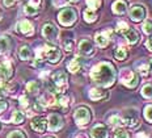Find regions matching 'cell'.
I'll use <instances>...</instances> for the list:
<instances>
[{"label": "cell", "instance_id": "cell-1", "mask_svg": "<svg viewBox=\"0 0 152 138\" xmlns=\"http://www.w3.org/2000/svg\"><path fill=\"white\" fill-rule=\"evenodd\" d=\"M91 78L94 80L99 86L109 87L114 83L115 79V70L114 66L109 62H101L96 65L91 71Z\"/></svg>", "mask_w": 152, "mask_h": 138}, {"label": "cell", "instance_id": "cell-2", "mask_svg": "<svg viewBox=\"0 0 152 138\" xmlns=\"http://www.w3.org/2000/svg\"><path fill=\"white\" fill-rule=\"evenodd\" d=\"M51 84L53 87H49L50 91L55 92V94H61L67 88V75L63 71L55 72L51 78Z\"/></svg>", "mask_w": 152, "mask_h": 138}, {"label": "cell", "instance_id": "cell-3", "mask_svg": "<svg viewBox=\"0 0 152 138\" xmlns=\"http://www.w3.org/2000/svg\"><path fill=\"white\" fill-rule=\"evenodd\" d=\"M119 80H121L122 84H125L126 87H129V88H134L135 86L138 84L137 74L129 69H123L122 71L119 72Z\"/></svg>", "mask_w": 152, "mask_h": 138}, {"label": "cell", "instance_id": "cell-4", "mask_svg": "<svg viewBox=\"0 0 152 138\" xmlns=\"http://www.w3.org/2000/svg\"><path fill=\"white\" fill-rule=\"evenodd\" d=\"M58 20H59V22H61L62 25H64V27H69V25H72L75 22V20H76V12L72 8H66V9H63L61 13H59Z\"/></svg>", "mask_w": 152, "mask_h": 138}, {"label": "cell", "instance_id": "cell-5", "mask_svg": "<svg viewBox=\"0 0 152 138\" xmlns=\"http://www.w3.org/2000/svg\"><path fill=\"white\" fill-rule=\"evenodd\" d=\"M42 53H43V58H47V61L51 63H58L62 58L61 50L55 46H45Z\"/></svg>", "mask_w": 152, "mask_h": 138}, {"label": "cell", "instance_id": "cell-6", "mask_svg": "<svg viewBox=\"0 0 152 138\" xmlns=\"http://www.w3.org/2000/svg\"><path fill=\"white\" fill-rule=\"evenodd\" d=\"M74 118L77 125H85L91 121V112L88 108H79L75 111Z\"/></svg>", "mask_w": 152, "mask_h": 138}, {"label": "cell", "instance_id": "cell-7", "mask_svg": "<svg viewBox=\"0 0 152 138\" xmlns=\"http://www.w3.org/2000/svg\"><path fill=\"white\" fill-rule=\"evenodd\" d=\"M42 36L47 38L49 41H56L58 38V29L55 28V25L53 24H45L42 28Z\"/></svg>", "mask_w": 152, "mask_h": 138}, {"label": "cell", "instance_id": "cell-8", "mask_svg": "<svg viewBox=\"0 0 152 138\" xmlns=\"http://www.w3.org/2000/svg\"><path fill=\"white\" fill-rule=\"evenodd\" d=\"M47 124H49V129L50 130L56 131V130H59L63 126V120H62V117L59 116V114H51V116L49 117Z\"/></svg>", "mask_w": 152, "mask_h": 138}, {"label": "cell", "instance_id": "cell-9", "mask_svg": "<svg viewBox=\"0 0 152 138\" xmlns=\"http://www.w3.org/2000/svg\"><path fill=\"white\" fill-rule=\"evenodd\" d=\"M47 128V121L42 117H37L31 121V129L36 130L37 133H43Z\"/></svg>", "mask_w": 152, "mask_h": 138}, {"label": "cell", "instance_id": "cell-10", "mask_svg": "<svg viewBox=\"0 0 152 138\" xmlns=\"http://www.w3.org/2000/svg\"><path fill=\"white\" fill-rule=\"evenodd\" d=\"M130 16H131V18L134 21H140L144 18L145 11L142 5H134V7L131 8V11H130Z\"/></svg>", "mask_w": 152, "mask_h": 138}, {"label": "cell", "instance_id": "cell-11", "mask_svg": "<svg viewBox=\"0 0 152 138\" xmlns=\"http://www.w3.org/2000/svg\"><path fill=\"white\" fill-rule=\"evenodd\" d=\"M79 51H80L83 55H92L94 51L93 44H92L89 40H83L79 44Z\"/></svg>", "mask_w": 152, "mask_h": 138}, {"label": "cell", "instance_id": "cell-12", "mask_svg": "<svg viewBox=\"0 0 152 138\" xmlns=\"http://www.w3.org/2000/svg\"><path fill=\"white\" fill-rule=\"evenodd\" d=\"M93 138H107V129L105 125H96L91 131Z\"/></svg>", "mask_w": 152, "mask_h": 138}, {"label": "cell", "instance_id": "cell-13", "mask_svg": "<svg viewBox=\"0 0 152 138\" xmlns=\"http://www.w3.org/2000/svg\"><path fill=\"white\" fill-rule=\"evenodd\" d=\"M18 28V32H21L23 34H25V36H30V34H33V25H31L30 21L28 20H23L18 22L17 25Z\"/></svg>", "mask_w": 152, "mask_h": 138}, {"label": "cell", "instance_id": "cell-14", "mask_svg": "<svg viewBox=\"0 0 152 138\" xmlns=\"http://www.w3.org/2000/svg\"><path fill=\"white\" fill-rule=\"evenodd\" d=\"M12 76V65L9 62H3L0 65V78L9 79Z\"/></svg>", "mask_w": 152, "mask_h": 138}, {"label": "cell", "instance_id": "cell-15", "mask_svg": "<svg viewBox=\"0 0 152 138\" xmlns=\"http://www.w3.org/2000/svg\"><path fill=\"white\" fill-rule=\"evenodd\" d=\"M121 32H122L123 37H125L130 44H135V42H137V41L139 40L138 33H137V32H135L134 29H130V28H126V29H123V30H121Z\"/></svg>", "mask_w": 152, "mask_h": 138}, {"label": "cell", "instance_id": "cell-16", "mask_svg": "<svg viewBox=\"0 0 152 138\" xmlns=\"http://www.w3.org/2000/svg\"><path fill=\"white\" fill-rule=\"evenodd\" d=\"M126 9H127V4H126L125 0H117V1H114L113 4V12L117 15H122L126 12Z\"/></svg>", "mask_w": 152, "mask_h": 138}, {"label": "cell", "instance_id": "cell-17", "mask_svg": "<svg viewBox=\"0 0 152 138\" xmlns=\"http://www.w3.org/2000/svg\"><path fill=\"white\" fill-rule=\"evenodd\" d=\"M106 92L104 91V89H101V88H92L91 91H89V97L92 99V100H101V99H104V97H106Z\"/></svg>", "mask_w": 152, "mask_h": 138}, {"label": "cell", "instance_id": "cell-18", "mask_svg": "<svg viewBox=\"0 0 152 138\" xmlns=\"http://www.w3.org/2000/svg\"><path fill=\"white\" fill-rule=\"evenodd\" d=\"M81 67V62L79 58H72L69 62L67 63V69L69 70L71 72H77Z\"/></svg>", "mask_w": 152, "mask_h": 138}, {"label": "cell", "instance_id": "cell-19", "mask_svg": "<svg viewBox=\"0 0 152 138\" xmlns=\"http://www.w3.org/2000/svg\"><path fill=\"white\" fill-rule=\"evenodd\" d=\"M96 44L99 45L100 47H105L109 44V36L106 33H100L96 36Z\"/></svg>", "mask_w": 152, "mask_h": 138}, {"label": "cell", "instance_id": "cell-20", "mask_svg": "<svg viewBox=\"0 0 152 138\" xmlns=\"http://www.w3.org/2000/svg\"><path fill=\"white\" fill-rule=\"evenodd\" d=\"M54 101H56V100L53 97V96H50V95H43L42 97H39V101H38V103H39L42 107H50V105L54 104Z\"/></svg>", "mask_w": 152, "mask_h": 138}, {"label": "cell", "instance_id": "cell-21", "mask_svg": "<svg viewBox=\"0 0 152 138\" xmlns=\"http://www.w3.org/2000/svg\"><path fill=\"white\" fill-rule=\"evenodd\" d=\"M18 55H20L21 59L28 61V59L31 58V50L28 46H23V47H20V50H18Z\"/></svg>", "mask_w": 152, "mask_h": 138}, {"label": "cell", "instance_id": "cell-22", "mask_svg": "<svg viewBox=\"0 0 152 138\" xmlns=\"http://www.w3.org/2000/svg\"><path fill=\"white\" fill-rule=\"evenodd\" d=\"M96 18H97V15L93 9L88 8L84 11V20L87 22H93V21H96Z\"/></svg>", "mask_w": 152, "mask_h": 138}, {"label": "cell", "instance_id": "cell-23", "mask_svg": "<svg viewBox=\"0 0 152 138\" xmlns=\"http://www.w3.org/2000/svg\"><path fill=\"white\" fill-rule=\"evenodd\" d=\"M138 118L135 117V116H127L125 118V120L122 121V124H125L126 126H129V128H135L138 125Z\"/></svg>", "mask_w": 152, "mask_h": 138}, {"label": "cell", "instance_id": "cell-24", "mask_svg": "<svg viewBox=\"0 0 152 138\" xmlns=\"http://www.w3.org/2000/svg\"><path fill=\"white\" fill-rule=\"evenodd\" d=\"M126 55H127V51H126L125 47H117L115 51H114V57H115V59L118 61H123L126 58Z\"/></svg>", "mask_w": 152, "mask_h": 138}, {"label": "cell", "instance_id": "cell-25", "mask_svg": "<svg viewBox=\"0 0 152 138\" xmlns=\"http://www.w3.org/2000/svg\"><path fill=\"white\" fill-rule=\"evenodd\" d=\"M26 89L30 92V94H37L39 91V83L36 82V80H31L26 84Z\"/></svg>", "mask_w": 152, "mask_h": 138}, {"label": "cell", "instance_id": "cell-26", "mask_svg": "<svg viewBox=\"0 0 152 138\" xmlns=\"http://www.w3.org/2000/svg\"><path fill=\"white\" fill-rule=\"evenodd\" d=\"M9 49V40L7 37H0V54H4Z\"/></svg>", "mask_w": 152, "mask_h": 138}, {"label": "cell", "instance_id": "cell-27", "mask_svg": "<svg viewBox=\"0 0 152 138\" xmlns=\"http://www.w3.org/2000/svg\"><path fill=\"white\" fill-rule=\"evenodd\" d=\"M24 114H23V112H20V111H15L13 112V114H12V123L13 124H21L24 121Z\"/></svg>", "mask_w": 152, "mask_h": 138}, {"label": "cell", "instance_id": "cell-28", "mask_svg": "<svg viewBox=\"0 0 152 138\" xmlns=\"http://www.w3.org/2000/svg\"><path fill=\"white\" fill-rule=\"evenodd\" d=\"M142 95L147 99H152V84H145L142 89Z\"/></svg>", "mask_w": 152, "mask_h": 138}, {"label": "cell", "instance_id": "cell-29", "mask_svg": "<svg viewBox=\"0 0 152 138\" xmlns=\"http://www.w3.org/2000/svg\"><path fill=\"white\" fill-rule=\"evenodd\" d=\"M63 49L66 51H72V49H74V40H71V38L63 40Z\"/></svg>", "mask_w": 152, "mask_h": 138}, {"label": "cell", "instance_id": "cell-30", "mask_svg": "<svg viewBox=\"0 0 152 138\" xmlns=\"http://www.w3.org/2000/svg\"><path fill=\"white\" fill-rule=\"evenodd\" d=\"M56 101H58V104L61 105V107H68V104H69V99H68V96H66V95H61L58 99H56Z\"/></svg>", "mask_w": 152, "mask_h": 138}, {"label": "cell", "instance_id": "cell-31", "mask_svg": "<svg viewBox=\"0 0 152 138\" xmlns=\"http://www.w3.org/2000/svg\"><path fill=\"white\" fill-rule=\"evenodd\" d=\"M87 5L89 7V9H96L101 5V0H87Z\"/></svg>", "mask_w": 152, "mask_h": 138}, {"label": "cell", "instance_id": "cell-32", "mask_svg": "<svg viewBox=\"0 0 152 138\" xmlns=\"http://www.w3.org/2000/svg\"><path fill=\"white\" fill-rule=\"evenodd\" d=\"M144 117L147 118L150 123H152V104L145 107V109H144Z\"/></svg>", "mask_w": 152, "mask_h": 138}, {"label": "cell", "instance_id": "cell-33", "mask_svg": "<svg viewBox=\"0 0 152 138\" xmlns=\"http://www.w3.org/2000/svg\"><path fill=\"white\" fill-rule=\"evenodd\" d=\"M109 123H110L112 126H119V125L122 124V120L118 116H112L109 118Z\"/></svg>", "mask_w": 152, "mask_h": 138}, {"label": "cell", "instance_id": "cell-34", "mask_svg": "<svg viewBox=\"0 0 152 138\" xmlns=\"http://www.w3.org/2000/svg\"><path fill=\"white\" fill-rule=\"evenodd\" d=\"M8 138H26V136H25L23 131L15 130V131H12V133L8 134Z\"/></svg>", "mask_w": 152, "mask_h": 138}, {"label": "cell", "instance_id": "cell-35", "mask_svg": "<svg viewBox=\"0 0 152 138\" xmlns=\"http://www.w3.org/2000/svg\"><path fill=\"white\" fill-rule=\"evenodd\" d=\"M143 30H144V33H147V34H150L151 32H152V21L151 20H147V21L144 22Z\"/></svg>", "mask_w": 152, "mask_h": 138}, {"label": "cell", "instance_id": "cell-36", "mask_svg": "<svg viewBox=\"0 0 152 138\" xmlns=\"http://www.w3.org/2000/svg\"><path fill=\"white\" fill-rule=\"evenodd\" d=\"M115 138H129V133L123 129H118L115 131Z\"/></svg>", "mask_w": 152, "mask_h": 138}, {"label": "cell", "instance_id": "cell-37", "mask_svg": "<svg viewBox=\"0 0 152 138\" xmlns=\"http://www.w3.org/2000/svg\"><path fill=\"white\" fill-rule=\"evenodd\" d=\"M148 71H150V67H148L147 65H143V63H142V66L139 67V72H140V75H143V76L148 75Z\"/></svg>", "mask_w": 152, "mask_h": 138}, {"label": "cell", "instance_id": "cell-38", "mask_svg": "<svg viewBox=\"0 0 152 138\" xmlns=\"http://www.w3.org/2000/svg\"><path fill=\"white\" fill-rule=\"evenodd\" d=\"M25 12H26L28 15H36L37 12H38V9H37V8H34V7H30V5L28 4L26 7H25Z\"/></svg>", "mask_w": 152, "mask_h": 138}, {"label": "cell", "instance_id": "cell-39", "mask_svg": "<svg viewBox=\"0 0 152 138\" xmlns=\"http://www.w3.org/2000/svg\"><path fill=\"white\" fill-rule=\"evenodd\" d=\"M20 105L23 108H26L28 105H29V100H28L26 96H21V97H20Z\"/></svg>", "mask_w": 152, "mask_h": 138}, {"label": "cell", "instance_id": "cell-40", "mask_svg": "<svg viewBox=\"0 0 152 138\" xmlns=\"http://www.w3.org/2000/svg\"><path fill=\"white\" fill-rule=\"evenodd\" d=\"M39 4H41V0H29V5H30V7H34V8L38 9Z\"/></svg>", "mask_w": 152, "mask_h": 138}, {"label": "cell", "instance_id": "cell-41", "mask_svg": "<svg viewBox=\"0 0 152 138\" xmlns=\"http://www.w3.org/2000/svg\"><path fill=\"white\" fill-rule=\"evenodd\" d=\"M7 87H5L3 83H0V97H3L4 95H7Z\"/></svg>", "mask_w": 152, "mask_h": 138}, {"label": "cell", "instance_id": "cell-42", "mask_svg": "<svg viewBox=\"0 0 152 138\" xmlns=\"http://www.w3.org/2000/svg\"><path fill=\"white\" fill-rule=\"evenodd\" d=\"M5 109H7V103L0 99V113H1V112H4Z\"/></svg>", "mask_w": 152, "mask_h": 138}, {"label": "cell", "instance_id": "cell-43", "mask_svg": "<svg viewBox=\"0 0 152 138\" xmlns=\"http://www.w3.org/2000/svg\"><path fill=\"white\" fill-rule=\"evenodd\" d=\"M126 28H129L126 22H123V21L118 22V29H119V30H123V29H126Z\"/></svg>", "mask_w": 152, "mask_h": 138}, {"label": "cell", "instance_id": "cell-44", "mask_svg": "<svg viewBox=\"0 0 152 138\" xmlns=\"http://www.w3.org/2000/svg\"><path fill=\"white\" fill-rule=\"evenodd\" d=\"M147 47H148V50H151V51H152V37L147 41Z\"/></svg>", "mask_w": 152, "mask_h": 138}, {"label": "cell", "instance_id": "cell-45", "mask_svg": "<svg viewBox=\"0 0 152 138\" xmlns=\"http://www.w3.org/2000/svg\"><path fill=\"white\" fill-rule=\"evenodd\" d=\"M13 1L15 0H4V4L7 5V7H11V5L13 4Z\"/></svg>", "mask_w": 152, "mask_h": 138}, {"label": "cell", "instance_id": "cell-46", "mask_svg": "<svg viewBox=\"0 0 152 138\" xmlns=\"http://www.w3.org/2000/svg\"><path fill=\"white\" fill-rule=\"evenodd\" d=\"M137 138H148V136L145 133H143V131H142V133H139L138 136H137Z\"/></svg>", "mask_w": 152, "mask_h": 138}, {"label": "cell", "instance_id": "cell-47", "mask_svg": "<svg viewBox=\"0 0 152 138\" xmlns=\"http://www.w3.org/2000/svg\"><path fill=\"white\" fill-rule=\"evenodd\" d=\"M148 67H150V70H152V58L150 59V66H148Z\"/></svg>", "mask_w": 152, "mask_h": 138}, {"label": "cell", "instance_id": "cell-48", "mask_svg": "<svg viewBox=\"0 0 152 138\" xmlns=\"http://www.w3.org/2000/svg\"><path fill=\"white\" fill-rule=\"evenodd\" d=\"M76 138H87V137H85V136H83V134H80V136H77Z\"/></svg>", "mask_w": 152, "mask_h": 138}, {"label": "cell", "instance_id": "cell-49", "mask_svg": "<svg viewBox=\"0 0 152 138\" xmlns=\"http://www.w3.org/2000/svg\"><path fill=\"white\" fill-rule=\"evenodd\" d=\"M69 1H72V3H77L79 0H69Z\"/></svg>", "mask_w": 152, "mask_h": 138}, {"label": "cell", "instance_id": "cell-50", "mask_svg": "<svg viewBox=\"0 0 152 138\" xmlns=\"http://www.w3.org/2000/svg\"><path fill=\"white\" fill-rule=\"evenodd\" d=\"M0 18H1V13H0Z\"/></svg>", "mask_w": 152, "mask_h": 138}]
</instances>
